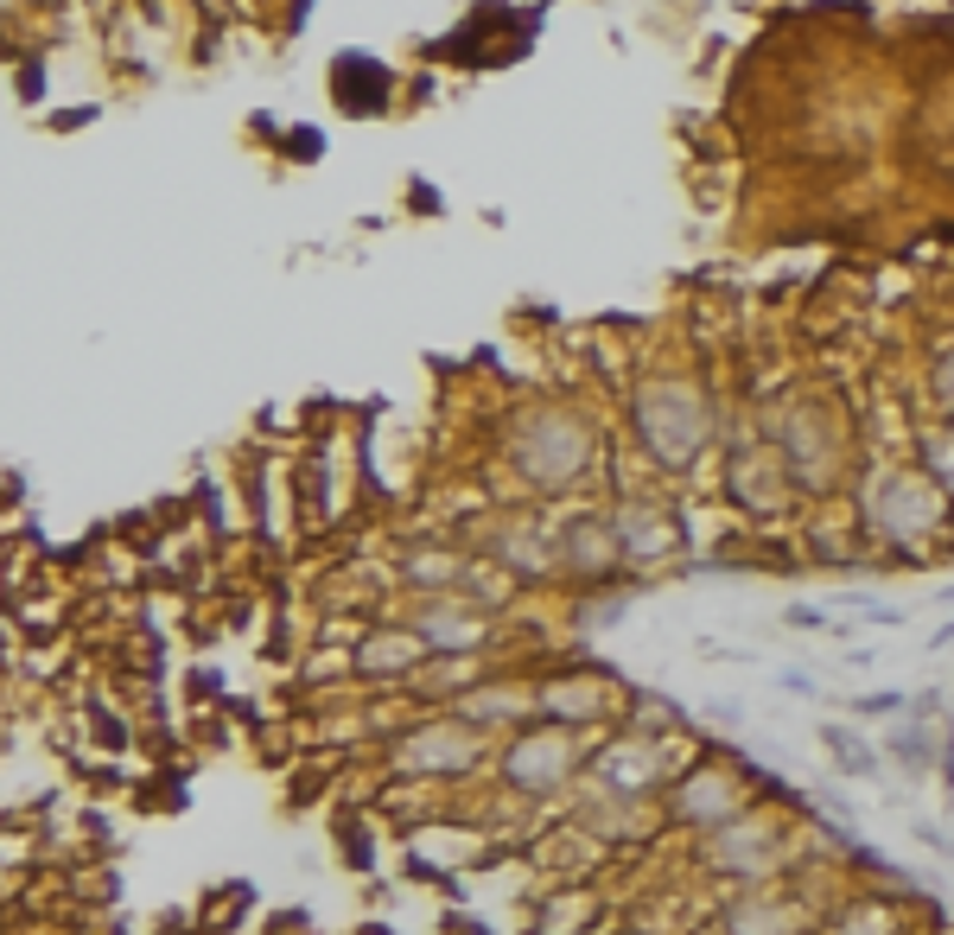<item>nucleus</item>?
<instances>
[{
  "label": "nucleus",
  "instance_id": "obj_1",
  "mask_svg": "<svg viewBox=\"0 0 954 935\" xmlns=\"http://www.w3.org/2000/svg\"><path fill=\"white\" fill-rule=\"evenodd\" d=\"M567 770H573V745L560 739V732H541V739H522V745L510 751V777L522 789H560L567 783Z\"/></svg>",
  "mask_w": 954,
  "mask_h": 935
},
{
  "label": "nucleus",
  "instance_id": "obj_2",
  "mask_svg": "<svg viewBox=\"0 0 954 935\" xmlns=\"http://www.w3.org/2000/svg\"><path fill=\"white\" fill-rule=\"evenodd\" d=\"M598 777L611 789H649L656 783V751L649 745H618L605 764H598Z\"/></svg>",
  "mask_w": 954,
  "mask_h": 935
},
{
  "label": "nucleus",
  "instance_id": "obj_3",
  "mask_svg": "<svg viewBox=\"0 0 954 935\" xmlns=\"http://www.w3.org/2000/svg\"><path fill=\"white\" fill-rule=\"evenodd\" d=\"M402 757L407 764H433V770H458V764L472 757V739H458V732H427V739H414Z\"/></svg>",
  "mask_w": 954,
  "mask_h": 935
},
{
  "label": "nucleus",
  "instance_id": "obj_4",
  "mask_svg": "<svg viewBox=\"0 0 954 935\" xmlns=\"http://www.w3.org/2000/svg\"><path fill=\"white\" fill-rule=\"evenodd\" d=\"M420 636L440 643V649H472L477 636H484V624L465 618V611H427V618H420Z\"/></svg>",
  "mask_w": 954,
  "mask_h": 935
},
{
  "label": "nucleus",
  "instance_id": "obj_5",
  "mask_svg": "<svg viewBox=\"0 0 954 935\" xmlns=\"http://www.w3.org/2000/svg\"><path fill=\"white\" fill-rule=\"evenodd\" d=\"M783 930H789L783 903H744V910H732V935H783Z\"/></svg>",
  "mask_w": 954,
  "mask_h": 935
},
{
  "label": "nucleus",
  "instance_id": "obj_6",
  "mask_svg": "<svg viewBox=\"0 0 954 935\" xmlns=\"http://www.w3.org/2000/svg\"><path fill=\"white\" fill-rule=\"evenodd\" d=\"M821 739H827V751H834V757H846V770H852V777H872V751L859 745L852 732H840V726H827Z\"/></svg>",
  "mask_w": 954,
  "mask_h": 935
},
{
  "label": "nucleus",
  "instance_id": "obj_7",
  "mask_svg": "<svg viewBox=\"0 0 954 935\" xmlns=\"http://www.w3.org/2000/svg\"><path fill=\"white\" fill-rule=\"evenodd\" d=\"M789 624H796V631H821V618H814L808 604H796V611H789Z\"/></svg>",
  "mask_w": 954,
  "mask_h": 935
},
{
  "label": "nucleus",
  "instance_id": "obj_8",
  "mask_svg": "<svg viewBox=\"0 0 954 935\" xmlns=\"http://www.w3.org/2000/svg\"><path fill=\"white\" fill-rule=\"evenodd\" d=\"M776 681H783L789 694H814V681H808V674H796V669H789V674H776Z\"/></svg>",
  "mask_w": 954,
  "mask_h": 935
}]
</instances>
